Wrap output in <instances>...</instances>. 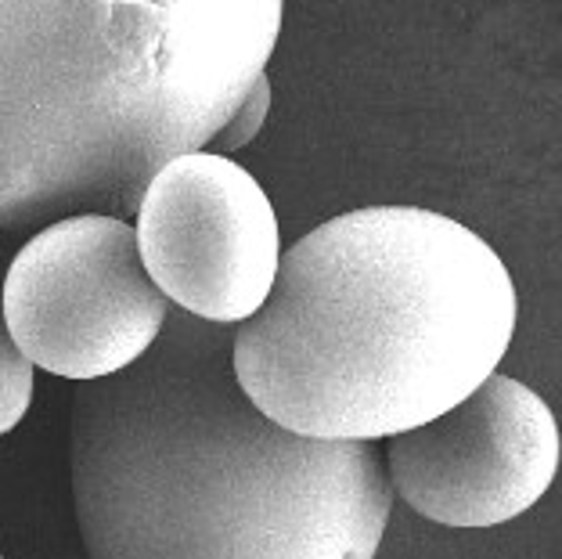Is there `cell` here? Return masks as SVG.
Wrapping results in <instances>:
<instances>
[{
	"label": "cell",
	"mask_w": 562,
	"mask_h": 559,
	"mask_svg": "<svg viewBox=\"0 0 562 559\" xmlns=\"http://www.w3.org/2000/svg\"><path fill=\"white\" fill-rule=\"evenodd\" d=\"M33 361L15 347L4 322V286H0V437L11 434L33 404Z\"/></svg>",
	"instance_id": "cell-7"
},
{
	"label": "cell",
	"mask_w": 562,
	"mask_h": 559,
	"mask_svg": "<svg viewBox=\"0 0 562 559\" xmlns=\"http://www.w3.org/2000/svg\"><path fill=\"white\" fill-rule=\"evenodd\" d=\"M232 325L170 311L145 358L72 401L87 559H375L393 484L375 440L306 437L241 390Z\"/></svg>",
	"instance_id": "cell-1"
},
{
	"label": "cell",
	"mask_w": 562,
	"mask_h": 559,
	"mask_svg": "<svg viewBox=\"0 0 562 559\" xmlns=\"http://www.w3.org/2000/svg\"><path fill=\"white\" fill-rule=\"evenodd\" d=\"M170 300L140 260L137 232L116 213H69L36 232L4 278L15 347L50 376L94 383L145 358Z\"/></svg>",
	"instance_id": "cell-4"
},
{
	"label": "cell",
	"mask_w": 562,
	"mask_h": 559,
	"mask_svg": "<svg viewBox=\"0 0 562 559\" xmlns=\"http://www.w3.org/2000/svg\"><path fill=\"white\" fill-rule=\"evenodd\" d=\"M285 0H0V227L137 217L267 80Z\"/></svg>",
	"instance_id": "cell-3"
},
{
	"label": "cell",
	"mask_w": 562,
	"mask_h": 559,
	"mask_svg": "<svg viewBox=\"0 0 562 559\" xmlns=\"http://www.w3.org/2000/svg\"><path fill=\"white\" fill-rule=\"evenodd\" d=\"M0 559H4V552H0Z\"/></svg>",
	"instance_id": "cell-9"
},
{
	"label": "cell",
	"mask_w": 562,
	"mask_h": 559,
	"mask_svg": "<svg viewBox=\"0 0 562 559\" xmlns=\"http://www.w3.org/2000/svg\"><path fill=\"white\" fill-rule=\"evenodd\" d=\"M267 105H271V83L263 80L257 91L249 94L246 105L235 112L232 123L224 126L221 137H216L213 145H221V148H241V145H249L252 137H257L260 126H263V120H267Z\"/></svg>",
	"instance_id": "cell-8"
},
{
	"label": "cell",
	"mask_w": 562,
	"mask_h": 559,
	"mask_svg": "<svg viewBox=\"0 0 562 559\" xmlns=\"http://www.w3.org/2000/svg\"><path fill=\"white\" fill-rule=\"evenodd\" d=\"M559 423L513 376L483 383L429 423L390 437L386 473L418 516L440 527H497L533 510L555 484Z\"/></svg>",
	"instance_id": "cell-6"
},
{
	"label": "cell",
	"mask_w": 562,
	"mask_h": 559,
	"mask_svg": "<svg viewBox=\"0 0 562 559\" xmlns=\"http://www.w3.org/2000/svg\"><path fill=\"white\" fill-rule=\"evenodd\" d=\"M137 249L166 300L216 325H238L271 297L281 235L267 192L224 152L162 163L140 195Z\"/></svg>",
	"instance_id": "cell-5"
},
{
	"label": "cell",
	"mask_w": 562,
	"mask_h": 559,
	"mask_svg": "<svg viewBox=\"0 0 562 559\" xmlns=\"http://www.w3.org/2000/svg\"><path fill=\"white\" fill-rule=\"evenodd\" d=\"M516 317L513 275L472 227L422 206H364L281 253L232 361L274 423L379 440L465 401L502 365Z\"/></svg>",
	"instance_id": "cell-2"
}]
</instances>
